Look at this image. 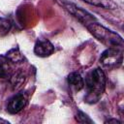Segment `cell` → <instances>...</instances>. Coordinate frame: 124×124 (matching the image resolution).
I'll return each mask as SVG.
<instances>
[{
	"mask_svg": "<svg viewBox=\"0 0 124 124\" xmlns=\"http://www.w3.org/2000/svg\"><path fill=\"white\" fill-rule=\"evenodd\" d=\"M10 81L12 83V85L16 88L18 86H20V84L24 81V75L21 72H17V73H14L12 75V77L10 78Z\"/></svg>",
	"mask_w": 124,
	"mask_h": 124,
	"instance_id": "8fae6325",
	"label": "cell"
},
{
	"mask_svg": "<svg viewBox=\"0 0 124 124\" xmlns=\"http://www.w3.org/2000/svg\"><path fill=\"white\" fill-rule=\"evenodd\" d=\"M6 56H7L14 64H16V63H20V62L23 61V56H22V54L19 52V50H18L17 48H13V49H11V50L7 53Z\"/></svg>",
	"mask_w": 124,
	"mask_h": 124,
	"instance_id": "30bf717a",
	"label": "cell"
},
{
	"mask_svg": "<svg viewBox=\"0 0 124 124\" xmlns=\"http://www.w3.org/2000/svg\"><path fill=\"white\" fill-rule=\"evenodd\" d=\"M67 81H68L69 87L75 92L80 91L84 87V80L82 77L77 72L71 73L67 78Z\"/></svg>",
	"mask_w": 124,
	"mask_h": 124,
	"instance_id": "ba28073f",
	"label": "cell"
},
{
	"mask_svg": "<svg viewBox=\"0 0 124 124\" xmlns=\"http://www.w3.org/2000/svg\"><path fill=\"white\" fill-rule=\"evenodd\" d=\"M76 119L79 123H93V121L85 113H83L82 111H78V114L76 116Z\"/></svg>",
	"mask_w": 124,
	"mask_h": 124,
	"instance_id": "4fadbf2b",
	"label": "cell"
},
{
	"mask_svg": "<svg viewBox=\"0 0 124 124\" xmlns=\"http://www.w3.org/2000/svg\"><path fill=\"white\" fill-rule=\"evenodd\" d=\"M122 51L117 47H108L100 56L101 65L108 70L118 68L122 64Z\"/></svg>",
	"mask_w": 124,
	"mask_h": 124,
	"instance_id": "3957f363",
	"label": "cell"
},
{
	"mask_svg": "<svg viewBox=\"0 0 124 124\" xmlns=\"http://www.w3.org/2000/svg\"><path fill=\"white\" fill-rule=\"evenodd\" d=\"M13 62L6 56L0 55V78H10L14 74Z\"/></svg>",
	"mask_w": 124,
	"mask_h": 124,
	"instance_id": "52a82bcc",
	"label": "cell"
},
{
	"mask_svg": "<svg viewBox=\"0 0 124 124\" xmlns=\"http://www.w3.org/2000/svg\"><path fill=\"white\" fill-rule=\"evenodd\" d=\"M54 51L53 45L46 39H39L34 46V52L41 57H46L52 54Z\"/></svg>",
	"mask_w": 124,
	"mask_h": 124,
	"instance_id": "8992f818",
	"label": "cell"
},
{
	"mask_svg": "<svg viewBox=\"0 0 124 124\" xmlns=\"http://www.w3.org/2000/svg\"><path fill=\"white\" fill-rule=\"evenodd\" d=\"M64 4V7L66 8V10L72 14L75 17H77L80 22H82L84 25H87L93 21H95V17L90 15L89 13H87L86 11L82 10L81 8L79 7H77L76 5L72 4V3H63Z\"/></svg>",
	"mask_w": 124,
	"mask_h": 124,
	"instance_id": "277c9868",
	"label": "cell"
},
{
	"mask_svg": "<svg viewBox=\"0 0 124 124\" xmlns=\"http://www.w3.org/2000/svg\"><path fill=\"white\" fill-rule=\"evenodd\" d=\"M82 1L90 5L97 6L104 9H108V10H114L117 8V4L113 0H82Z\"/></svg>",
	"mask_w": 124,
	"mask_h": 124,
	"instance_id": "9c48e42d",
	"label": "cell"
},
{
	"mask_svg": "<svg viewBox=\"0 0 124 124\" xmlns=\"http://www.w3.org/2000/svg\"><path fill=\"white\" fill-rule=\"evenodd\" d=\"M0 122H4V123H6V124H8V123H9L8 121H6V120H3V119H0Z\"/></svg>",
	"mask_w": 124,
	"mask_h": 124,
	"instance_id": "9a60e30c",
	"label": "cell"
},
{
	"mask_svg": "<svg viewBox=\"0 0 124 124\" xmlns=\"http://www.w3.org/2000/svg\"><path fill=\"white\" fill-rule=\"evenodd\" d=\"M85 86L87 94L84 100L89 104L98 102L106 88V76L103 70L96 68L88 73L85 78Z\"/></svg>",
	"mask_w": 124,
	"mask_h": 124,
	"instance_id": "6da1fadb",
	"label": "cell"
},
{
	"mask_svg": "<svg viewBox=\"0 0 124 124\" xmlns=\"http://www.w3.org/2000/svg\"><path fill=\"white\" fill-rule=\"evenodd\" d=\"M11 21L7 18L0 17V35H6L11 29Z\"/></svg>",
	"mask_w": 124,
	"mask_h": 124,
	"instance_id": "7c38bea8",
	"label": "cell"
},
{
	"mask_svg": "<svg viewBox=\"0 0 124 124\" xmlns=\"http://www.w3.org/2000/svg\"><path fill=\"white\" fill-rule=\"evenodd\" d=\"M107 122H114V123H120V121H118L117 119H108V120H107Z\"/></svg>",
	"mask_w": 124,
	"mask_h": 124,
	"instance_id": "5bb4252c",
	"label": "cell"
},
{
	"mask_svg": "<svg viewBox=\"0 0 124 124\" xmlns=\"http://www.w3.org/2000/svg\"><path fill=\"white\" fill-rule=\"evenodd\" d=\"M89 32L101 43L108 47H121L123 46L122 37L117 33L106 28L105 26L93 21L86 25Z\"/></svg>",
	"mask_w": 124,
	"mask_h": 124,
	"instance_id": "7a4b0ae2",
	"label": "cell"
},
{
	"mask_svg": "<svg viewBox=\"0 0 124 124\" xmlns=\"http://www.w3.org/2000/svg\"><path fill=\"white\" fill-rule=\"evenodd\" d=\"M27 104V99L23 93H17L9 99L7 104V110L12 114L18 113L24 108Z\"/></svg>",
	"mask_w": 124,
	"mask_h": 124,
	"instance_id": "5b68a950",
	"label": "cell"
}]
</instances>
